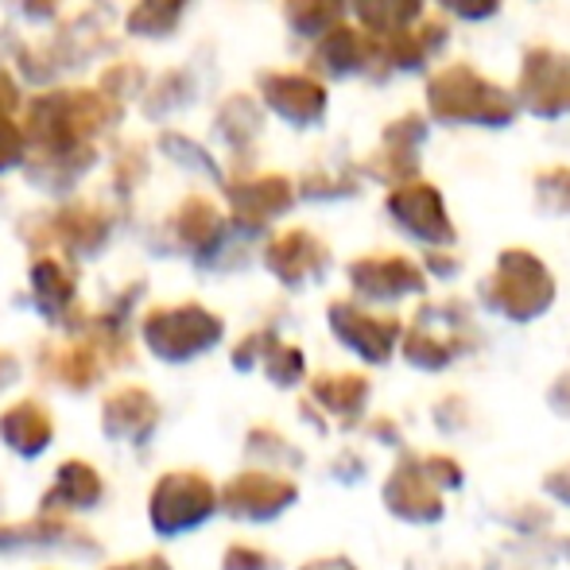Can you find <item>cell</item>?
<instances>
[{
  "instance_id": "cell-1",
  "label": "cell",
  "mask_w": 570,
  "mask_h": 570,
  "mask_svg": "<svg viewBox=\"0 0 570 570\" xmlns=\"http://www.w3.org/2000/svg\"><path fill=\"white\" fill-rule=\"evenodd\" d=\"M556 295H559L556 272L532 248H520V245L501 248L493 272L478 284L481 307L517 326H528L548 315L556 307Z\"/></svg>"
},
{
  "instance_id": "cell-2",
  "label": "cell",
  "mask_w": 570,
  "mask_h": 570,
  "mask_svg": "<svg viewBox=\"0 0 570 570\" xmlns=\"http://www.w3.org/2000/svg\"><path fill=\"white\" fill-rule=\"evenodd\" d=\"M481 350V331L473 318L470 303L462 299H439L420 303L412 323L400 334V353L420 373H443V368L465 361Z\"/></svg>"
},
{
  "instance_id": "cell-3",
  "label": "cell",
  "mask_w": 570,
  "mask_h": 570,
  "mask_svg": "<svg viewBox=\"0 0 570 570\" xmlns=\"http://www.w3.org/2000/svg\"><path fill=\"white\" fill-rule=\"evenodd\" d=\"M428 114L439 125L509 128L517 120V101L470 62H451L428 78Z\"/></svg>"
},
{
  "instance_id": "cell-4",
  "label": "cell",
  "mask_w": 570,
  "mask_h": 570,
  "mask_svg": "<svg viewBox=\"0 0 570 570\" xmlns=\"http://www.w3.org/2000/svg\"><path fill=\"white\" fill-rule=\"evenodd\" d=\"M218 517V485L203 470H167L148 489V524L159 540H183Z\"/></svg>"
},
{
  "instance_id": "cell-5",
  "label": "cell",
  "mask_w": 570,
  "mask_h": 570,
  "mask_svg": "<svg viewBox=\"0 0 570 570\" xmlns=\"http://www.w3.org/2000/svg\"><path fill=\"white\" fill-rule=\"evenodd\" d=\"M140 338L148 353L167 365H187L198 361L226 338V323L203 303H179V307H159L144 318Z\"/></svg>"
},
{
  "instance_id": "cell-6",
  "label": "cell",
  "mask_w": 570,
  "mask_h": 570,
  "mask_svg": "<svg viewBox=\"0 0 570 570\" xmlns=\"http://www.w3.org/2000/svg\"><path fill=\"white\" fill-rule=\"evenodd\" d=\"M295 504H299V481L276 470H261V465L233 473L218 489V512L240 524H272Z\"/></svg>"
},
{
  "instance_id": "cell-7",
  "label": "cell",
  "mask_w": 570,
  "mask_h": 570,
  "mask_svg": "<svg viewBox=\"0 0 570 570\" xmlns=\"http://www.w3.org/2000/svg\"><path fill=\"white\" fill-rule=\"evenodd\" d=\"M517 109L540 117L559 120L570 114V55L556 47H528L520 59L517 94H512Z\"/></svg>"
},
{
  "instance_id": "cell-8",
  "label": "cell",
  "mask_w": 570,
  "mask_h": 570,
  "mask_svg": "<svg viewBox=\"0 0 570 570\" xmlns=\"http://www.w3.org/2000/svg\"><path fill=\"white\" fill-rule=\"evenodd\" d=\"M384 214H389L407 237L428 248H454V240H458V226L451 222V214H446L443 190L428 179L392 187L389 198H384Z\"/></svg>"
},
{
  "instance_id": "cell-9",
  "label": "cell",
  "mask_w": 570,
  "mask_h": 570,
  "mask_svg": "<svg viewBox=\"0 0 570 570\" xmlns=\"http://www.w3.org/2000/svg\"><path fill=\"white\" fill-rule=\"evenodd\" d=\"M326 326L338 345H345L365 365H389L392 353L400 350V334H404V323L396 315H376L353 299H334L326 307Z\"/></svg>"
},
{
  "instance_id": "cell-10",
  "label": "cell",
  "mask_w": 570,
  "mask_h": 570,
  "mask_svg": "<svg viewBox=\"0 0 570 570\" xmlns=\"http://www.w3.org/2000/svg\"><path fill=\"white\" fill-rule=\"evenodd\" d=\"M381 504L389 517L404 520V524L428 528L446 517V497L435 489V481L423 470V458L415 451H400V462L389 470L381 485Z\"/></svg>"
},
{
  "instance_id": "cell-11",
  "label": "cell",
  "mask_w": 570,
  "mask_h": 570,
  "mask_svg": "<svg viewBox=\"0 0 570 570\" xmlns=\"http://www.w3.org/2000/svg\"><path fill=\"white\" fill-rule=\"evenodd\" d=\"M353 295L365 303H400L428 292V272L404 253H368L345 268Z\"/></svg>"
},
{
  "instance_id": "cell-12",
  "label": "cell",
  "mask_w": 570,
  "mask_h": 570,
  "mask_svg": "<svg viewBox=\"0 0 570 570\" xmlns=\"http://www.w3.org/2000/svg\"><path fill=\"white\" fill-rule=\"evenodd\" d=\"M373 400V381L365 373H318L307 384V400H303V415L315 423L318 431L331 428V420L342 431L361 428Z\"/></svg>"
},
{
  "instance_id": "cell-13",
  "label": "cell",
  "mask_w": 570,
  "mask_h": 570,
  "mask_svg": "<svg viewBox=\"0 0 570 570\" xmlns=\"http://www.w3.org/2000/svg\"><path fill=\"white\" fill-rule=\"evenodd\" d=\"M428 144V120L420 114H404L392 125H384L381 144L373 156L361 164V171L373 175L384 187H404V183L423 179L420 175V151Z\"/></svg>"
},
{
  "instance_id": "cell-14",
  "label": "cell",
  "mask_w": 570,
  "mask_h": 570,
  "mask_svg": "<svg viewBox=\"0 0 570 570\" xmlns=\"http://www.w3.org/2000/svg\"><path fill=\"white\" fill-rule=\"evenodd\" d=\"M159 431V400L140 384H120L101 400V435L117 446H144Z\"/></svg>"
},
{
  "instance_id": "cell-15",
  "label": "cell",
  "mask_w": 570,
  "mask_h": 570,
  "mask_svg": "<svg viewBox=\"0 0 570 570\" xmlns=\"http://www.w3.org/2000/svg\"><path fill=\"white\" fill-rule=\"evenodd\" d=\"M264 268L284 287L299 292L311 279L326 276V268H331V248L311 229H287L268 240V248H264Z\"/></svg>"
},
{
  "instance_id": "cell-16",
  "label": "cell",
  "mask_w": 570,
  "mask_h": 570,
  "mask_svg": "<svg viewBox=\"0 0 570 570\" xmlns=\"http://www.w3.org/2000/svg\"><path fill=\"white\" fill-rule=\"evenodd\" d=\"M101 501H106V478L98 465H90L86 458H67L59 462L43 501H39V517L70 520L78 512H94Z\"/></svg>"
},
{
  "instance_id": "cell-17",
  "label": "cell",
  "mask_w": 570,
  "mask_h": 570,
  "mask_svg": "<svg viewBox=\"0 0 570 570\" xmlns=\"http://www.w3.org/2000/svg\"><path fill=\"white\" fill-rule=\"evenodd\" d=\"M94 548L98 543L90 540V532H82L62 517L0 524V556H23V551H78V556H90Z\"/></svg>"
},
{
  "instance_id": "cell-18",
  "label": "cell",
  "mask_w": 570,
  "mask_h": 570,
  "mask_svg": "<svg viewBox=\"0 0 570 570\" xmlns=\"http://www.w3.org/2000/svg\"><path fill=\"white\" fill-rule=\"evenodd\" d=\"M451 31H446V20H435V16H423L420 23H412L407 31L389 39H376V67H381V78L392 75V70H423L439 51L446 47Z\"/></svg>"
},
{
  "instance_id": "cell-19",
  "label": "cell",
  "mask_w": 570,
  "mask_h": 570,
  "mask_svg": "<svg viewBox=\"0 0 570 570\" xmlns=\"http://www.w3.org/2000/svg\"><path fill=\"white\" fill-rule=\"evenodd\" d=\"M0 443L16 458H43L55 443V420L39 400H16L0 412Z\"/></svg>"
},
{
  "instance_id": "cell-20",
  "label": "cell",
  "mask_w": 570,
  "mask_h": 570,
  "mask_svg": "<svg viewBox=\"0 0 570 570\" xmlns=\"http://www.w3.org/2000/svg\"><path fill=\"white\" fill-rule=\"evenodd\" d=\"M315 67L326 70L331 78H345V75L381 78V67H376V39H368L365 31L350 28V23H338V28H331L318 39Z\"/></svg>"
},
{
  "instance_id": "cell-21",
  "label": "cell",
  "mask_w": 570,
  "mask_h": 570,
  "mask_svg": "<svg viewBox=\"0 0 570 570\" xmlns=\"http://www.w3.org/2000/svg\"><path fill=\"white\" fill-rule=\"evenodd\" d=\"M264 101L292 125H318L326 114V86L311 75H264Z\"/></svg>"
},
{
  "instance_id": "cell-22",
  "label": "cell",
  "mask_w": 570,
  "mask_h": 570,
  "mask_svg": "<svg viewBox=\"0 0 570 570\" xmlns=\"http://www.w3.org/2000/svg\"><path fill=\"white\" fill-rule=\"evenodd\" d=\"M292 183L284 175H261V179H245L237 187H229V203L233 214L245 229H261L268 226L272 218L292 210Z\"/></svg>"
},
{
  "instance_id": "cell-23",
  "label": "cell",
  "mask_w": 570,
  "mask_h": 570,
  "mask_svg": "<svg viewBox=\"0 0 570 570\" xmlns=\"http://www.w3.org/2000/svg\"><path fill=\"white\" fill-rule=\"evenodd\" d=\"M559 559L570 563L567 535H535V540H520V543L497 548L485 570H556Z\"/></svg>"
},
{
  "instance_id": "cell-24",
  "label": "cell",
  "mask_w": 570,
  "mask_h": 570,
  "mask_svg": "<svg viewBox=\"0 0 570 570\" xmlns=\"http://www.w3.org/2000/svg\"><path fill=\"white\" fill-rule=\"evenodd\" d=\"M109 357H114V353H109L98 338L75 342V345H67V350H59V357H55V381L70 392H86V389H94V381H98L101 373H106Z\"/></svg>"
},
{
  "instance_id": "cell-25",
  "label": "cell",
  "mask_w": 570,
  "mask_h": 570,
  "mask_svg": "<svg viewBox=\"0 0 570 570\" xmlns=\"http://www.w3.org/2000/svg\"><path fill=\"white\" fill-rule=\"evenodd\" d=\"M353 12L368 39H389L423 20V0H353Z\"/></svg>"
},
{
  "instance_id": "cell-26",
  "label": "cell",
  "mask_w": 570,
  "mask_h": 570,
  "mask_svg": "<svg viewBox=\"0 0 570 570\" xmlns=\"http://www.w3.org/2000/svg\"><path fill=\"white\" fill-rule=\"evenodd\" d=\"M31 299H36L39 315L47 323H62L75 303V279L67 276V268L55 261H36L31 264Z\"/></svg>"
},
{
  "instance_id": "cell-27",
  "label": "cell",
  "mask_w": 570,
  "mask_h": 570,
  "mask_svg": "<svg viewBox=\"0 0 570 570\" xmlns=\"http://www.w3.org/2000/svg\"><path fill=\"white\" fill-rule=\"evenodd\" d=\"M245 454L261 462V470H276V473H287V470H299L303 465V451L292 443L287 435H279L276 428H253L245 435Z\"/></svg>"
},
{
  "instance_id": "cell-28",
  "label": "cell",
  "mask_w": 570,
  "mask_h": 570,
  "mask_svg": "<svg viewBox=\"0 0 570 570\" xmlns=\"http://www.w3.org/2000/svg\"><path fill=\"white\" fill-rule=\"evenodd\" d=\"M345 4L350 0H287L284 16L299 36H326V31L342 23Z\"/></svg>"
},
{
  "instance_id": "cell-29",
  "label": "cell",
  "mask_w": 570,
  "mask_h": 570,
  "mask_svg": "<svg viewBox=\"0 0 570 570\" xmlns=\"http://www.w3.org/2000/svg\"><path fill=\"white\" fill-rule=\"evenodd\" d=\"M261 368L276 389H299V384L307 381V357H303V350L284 342L279 334L268 342V350H264Z\"/></svg>"
},
{
  "instance_id": "cell-30",
  "label": "cell",
  "mask_w": 570,
  "mask_h": 570,
  "mask_svg": "<svg viewBox=\"0 0 570 570\" xmlns=\"http://www.w3.org/2000/svg\"><path fill=\"white\" fill-rule=\"evenodd\" d=\"M532 190H535V206H540V214L570 218V167L567 164H556V167H543V171H535Z\"/></svg>"
},
{
  "instance_id": "cell-31",
  "label": "cell",
  "mask_w": 570,
  "mask_h": 570,
  "mask_svg": "<svg viewBox=\"0 0 570 570\" xmlns=\"http://www.w3.org/2000/svg\"><path fill=\"white\" fill-rule=\"evenodd\" d=\"M431 423H435L439 435H465V431L473 428V407L470 400L462 396V392H446V396H439L435 404H431Z\"/></svg>"
},
{
  "instance_id": "cell-32",
  "label": "cell",
  "mask_w": 570,
  "mask_h": 570,
  "mask_svg": "<svg viewBox=\"0 0 570 570\" xmlns=\"http://www.w3.org/2000/svg\"><path fill=\"white\" fill-rule=\"evenodd\" d=\"M501 524H504V528H512V532H517L520 540H535V535H548L551 512L543 509V504L524 501V504H517V509L501 512Z\"/></svg>"
},
{
  "instance_id": "cell-33",
  "label": "cell",
  "mask_w": 570,
  "mask_h": 570,
  "mask_svg": "<svg viewBox=\"0 0 570 570\" xmlns=\"http://www.w3.org/2000/svg\"><path fill=\"white\" fill-rule=\"evenodd\" d=\"M420 458H423V470H428V478L435 481V489H439V493H443V497L465 485V465L458 462L454 454H439V451H431V454H420Z\"/></svg>"
},
{
  "instance_id": "cell-34",
  "label": "cell",
  "mask_w": 570,
  "mask_h": 570,
  "mask_svg": "<svg viewBox=\"0 0 570 570\" xmlns=\"http://www.w3.org/2000/svg\"><path fill=\"white\" fill-rule=\"evenodd\" d=\"M279 563L272 551L256 548V543H229L222 551V570H279Z\"/></svg>"
},
{
  "instance_id": "cell-35",
  "label": "cell",
  "mask_w": 570,
  "mask_h": 570,
  "mask_svg": "<svg viewBox=\"0 0 570 570\" xmlns=\"http://www.w3.org/2000/svg\"><path fill=\"white\" fill-rule=\"evenodd\" d=\"M272 338H276V331H253V334H245V338L233 345V353H229L233 368H237V373H253V368H261V357H264V350H268Z\"/></svg>"
},
{
  "instance_id": "cell-36",
  "label": "cell",
  "mask_w": 570,
  "mask_h": 570,
  "mask_svg": "<svg viewBox=\"0 0 570 570\" xmlns=\"http://www.w3.org/2000/svg\"><path fill=\"white\" fill-rule=\"evenodd\" d=\"M303 195L307 198H350L357 195V183L350 175H311L303 183Z\"/></svg>"
},
{
  "instance_id": "cell-37",
  "label": "cell",
  "mask_w": 570,
  "mask_h": 570,
  "mask_svg": "<svg viewBox=\"0 0 570 570\" xmlns=\"http://www.w3.org/2000/svg\"><path fill=\"white\" fill-rule=\"evenodd\" d=\"M435 4L443 8V12L458 16V20H470V23L489 20V16L501 12V0H435Z\"/></svg>"
},
{
  "instance_id": "cell-38",
  "label": "cell",
  "mask_w": 570,
  "mask_h": 570,
  "mask_svg": "<svg viewBox=\"0 0 570 570\" xmlns=\"http://www.w3.org/2000/svg\"><path fill=\"white\" fill-rule=\"evenodd\" d=\"M365 431H368V439H376L381 446H400V451H404V431H400V423L389 420V415H376V420H368Z\"/></svg>"
},
{
  "instance_id": "cell-39",
  "label": "cell",
  "mask_w": 570,
  "mask_h": 570,
  "mask_svg": "<svg viewBox=\"0 0 570 570\" xmlns=\"http://www.w3.org/2000/svg\"><path fill=\"white\" fill-rule=\"evenodd\" d=\"M423 272H435L439 279H451L462 272V261H458L454 253H446V248H428V256H423V264H420Z\"/></svg>"
},
{
  "instance_id": "cell-40",
  "label": "cell",
  "mask_w": 570,
  "mask_h": 570,
  "mask_svg": "<svg viewBox=\"0 0 570 570\" xmlns=\"http://www.w3.org/2000/svg\"><path fill=\"white\" fill-rule=\"evenodd\" d=\"M543 493H548L556 504H567V509H570V462L556 465V470L543 478Z\"/></svg>"
},
{
  "instance_id": "cell-41",
  "label": "cell",
  "mask_w": 570,
  "mask_h": 570,
  "mask_svg": "<svg viewBox=\"0 0 570 570\" xmlns=\"http://www.w3.org/2000/svg\"><path fill=\"white\" fill-rule=\"evenodd\" d=\"M365 458H361L357 451H342L338 458H334V465H331V473L338 481H361L365 478Z\"/></svg>"
},
{
  "instance_id": "cell-42",
  "label": "cell",
  "mask_w": 570,
  "mask_h": 570,
  "mask_svg": "<svg viewBox=\"0 0 570 570\" xmlns=\"http://www.w3.org/2000/svg\"><path fill=\"white\" fill-rule=\"evenodd\" d=\"M548 407L559 420H570V373H559L548 389Z\"/></svg>"
},
{
  "instance_id": "cell-43",
  "label": "cell",
  "mask_w": 570,
  "mask_h": 570,
  "mask_svg": "<svg viewBox=\"0 0 570 570\" xmlns=\"http://www.w3.org/2000/svg\"><path fill=\"white\" fill-rule=\"evenodd\" d=\"M16 159H20V136H16V128L0 117V167H12Z\"/></svg>"
},
{
  "instance_id": "cell-44",
  "label": "cell",
  "mask_w": 570,
  "mask_h": 570,
  "mask_svg": "<svg viewBox=\"0 0 570 570\" xmlns=\"http://www.w3.org/2000/svg\"><path fill=\"white\" fill-rule=\"evenodd\" d=\"M183 4H187V0H144V8L136 12V20H144V16L151 12V16H156V23H167Z\"/></svg>"
},
{
  "instance_id": "cell-45",
  "label": "cell",
  "mask_w": 570,
  "mask_h": 570,
  "mask_svg": "<svg viewBox=\"0 0 570 570\" xmlns=\"http://www.w3.org/2000/svg\"><path fill=\"white\" fill-rule=\"evenodd\" d=\"M106 570H175V567L167 556H140V559H128V563H114Z\"/></svg>"
},
{
  "instance_id": "cell-46",
  "label": "cell",
  "mask_w": 570,
  "mask_h": 570,
  "mask_svg": "<svg viewBox=\"0 0 570 570\" xmlns=\"http://www.w3.org/2000/svg\"><path fill=\"white\" fill-rule=\"evenodd\" d=\"M299 570H361L353 563L350 556H318V559H307Z\"/></svg>"
},
{
  "instance_id": "cell-47",
  "label": "cell",
  "mask_w": 570,
  "mask_h": 570,
  "mask_svg": "<svg viewBox=\"0 0 570 570\" xmlns=\"http://www.w3.org/2000/svg\"><path fill=\"white\" fill-rule=\"evenodd\" d=\"M16 381H20V361H16L12 353L0 350V392L12 389Z\"/></svg>"
},
{
  "instance_id": "cell-48",
  "label": "cell",
  "mask_w": 570,
  "mask_h": 570,
  "mask_svg": "<svg viewBox=\"0 0 570 570\" xmlns=\"http://www.w3.org/2000/svg\"><path fill=\"white\" fill-rule=\"evenodd\" d=\"M12 101H16V90H12V82H8V78L0 75V114H4V109H12Z\"/></svg>"
},
{
  "instance_id": "cell-49",
  "label": "cell",
  "mask_w": 570,
  "mask_h": 570,
  "mask_svg": "<svg viewBox=\"0 0 570 570\" xmlns=\"http://www.w3.org/2000/svg\"><path fill=\"white\" fill-rule=\"evenodd\" d=\"M407 570H465V567H431V563H412Z\"/></svg>"
}]
</instances>
